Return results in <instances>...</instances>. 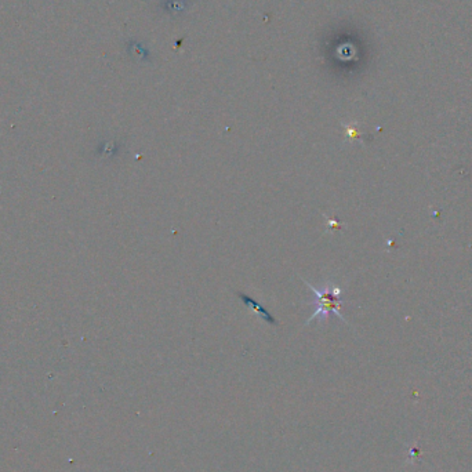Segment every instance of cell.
<instances>
[{
    "label": "cell",
    "instance_id": "cell-1",
    "mask_svg": "<svg viewBox=\"0 0 472 472\" xmlns=\"http://www.w3.org/2000/svg\"><path fill=\"white\" fill-rule=\"evenodd\" d=\"M305 283L312 289L314 294H316L317 296V310L315 311V314L311 316L308 322H311V320H314V319H316V317L319 316L326 319L327 315H329V312H334L335 315L340 316V314H338V307L341 304V301L338 300L340 289H337L335 286L329 285L327 287H324L323 290H317L316 287L310 285L308 282H305Z\"/></svg>",
    "mask_w": 472,
    "mask_h": 472
},
{
    "label": "cell",
    "instance_id": "cell-2",
    "mask_svg": "<svg viewBox=\"0 0 472 472\" xmlns=\"http://www.w3.org/2000/svg\"><path fill=\"white\" fill-rule=\"evenodd\" d=\"M240 297H242V300L244 301V304L251 305V307L254 308L255 312H258V314L261 315V317H262L264 320H267V322H269V323H275L273 317L271 316V315H269L267 311L264 310V308H262L260 304H257V301H254L253 298L248 297V296H246V294H240Z\"/></svg>",
    "mask_w": 472,
    "mask_h": 472
}]
</instances>
